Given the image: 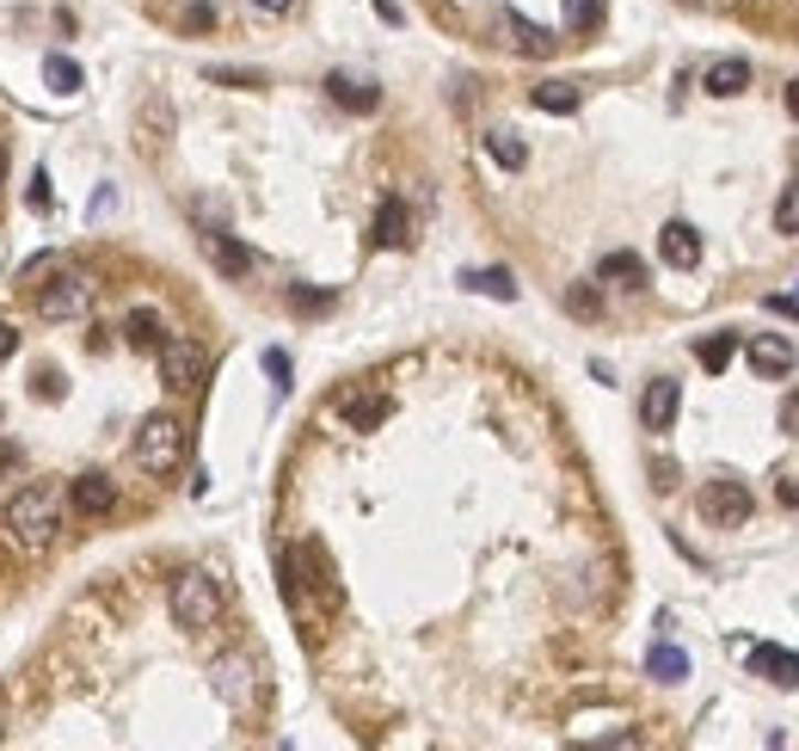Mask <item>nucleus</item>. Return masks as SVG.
<instances>
[{
    "mask_svg": "<svg viewBox=\"0 0 799 751\" xmlns=\"http://www.w3.org/2000/svg\"><path fill=\"white\" fill-rule=\"evenodd\" d=\"M43 74H50V87H56V93H74V87H81V68H74L68 56H50V62H43Z\"/></svg>",
    "mask_w": 799,
    "mask_h": 751,
    "instance_id": "22",
    "label": "nucleus"
},
{
    "mask_svg": "<svg viewBox=\"0 0 799 751\" xmlns=\"http://www.w3.org/2000/svg\"><path fill=\"white\" fill-rule=\"evenodd\" d=\"M179 456H185V425L172 420V413H155V420L142 425V437H136V463H142L148 475H172Z\"/></svg>",
    "mask_w": 799,
    "mask_h": 751,
    "instance_id": "2",
    "label": "nucleus"
},
{
    "mask_svg": "<svg viewBox=\"0 0 799 751\" xmlns=\"http://www.w3.org/2000/svg\"><path fill=\"white\" fill-rule=\"evenodd\" d=\"M375 241L382 246H406V203H382V216H375Z\"/></svg>",
    "mask_w": 799,
    "mask_h": 751,
    "instance_id": "13",
    "label": "nucleus"
},
{
    "mask_svg": "<svg viewBox=\"0 0 799 751\" xmlns=\"http://www.w3.org/2000/svg\"><path fill=\"white\" fill-rule=\"evenodd\" d=\"M677 406H683V389H677V382H664V376H658L652 389H646V401H640V420H646V432H671Z\"/></svg>",
    "mask_w": 799,
    "mask_h": 751,
    "instance_id": "6",
    "label": "nucleus"
},
{
    "mask_svg": "<svg viewBox=\"0 0 799 751\" xmlns=\"http://www.w3.org/2000/svg\"><path fill=\"white\" fill-rule=\"evenodd\" d=\"M695 358L707 363V370H726V363H732V339H701Z\"/></svg>",
    "mask_w": 799,
    "mask_h": 751,
    "instance_id": "25",
    "label": "nucleus"
},
{
    "mask_svg": "<svg viewBox=\"0 0 799 751\" xmlns=\"http://www.w3.org/2000/svg\"><path fill=\"white\" fill-rule=\"evenodd\" d=\"M486 148H492V160H499V167H511V173L523 167V142H516V136L492 130V136H486Z\"/></svg>",
    "mask_w": 799,
    "mask_h": 751,
    "instance_id": "20",
    "label": "nucleus"
},
{
    "mask_svg": "<svg viewBox=\"0 0 799 751\" xmlns=\"http://www.w3.org/2000/svg\"><path fill=\"white\" fill-rule=\"evenodd\" d=\"M160 370H167L172 389H198L203 382V351L191 346V339H172V346L160 351Z\"/></svg>",
    "mask_w": 799,
    "mask_h": 751,
    "instance_id": "5",
    "label": "nucleus"
},
{
    "mask_svg": "<svg viewBox=\"0 0 799 751\" xmlns=\"http://www.w3.org/2000/svg\"><path fill=\"white\" fill-rule=\"evenodd\" d=\"M332 99L351 105V112H375V87H363V81H339L332 74Z\"/></svg>",
    "mask_w": 799,
    "mask_h": 751,
    "instance_id": "16",
    "label": "nucleus"
},
{
    "mask_svg": "<svg viewBox=\"0 0 799 751\" xmlns=\"http://www.w3.org/2000/svg\"><path fill=\"white\" fill-rule=\"evenodd\" d=\"M750 363H757V376H787L793 370V346H787V339H757V346H750Z\"/></svg>",
    "mask_w": 799,
    "mask_h": 751,
    "instance_id": "11",
    "label": "nucleus"
},
{
    "mask_svg": "<svg viewBox=\"0 0 799 751\" xmlns=\"http://www.w3.org/2000/svg\"><path fill=\"white\" fill-rule=\"evenodd\" d=\"M468 289H480V296H499V303H511V296H516L511 272H473V277H468Z\"/></svg>",
    "mask_w": 799,
    "mask_h": 751,
    "instance_id": "18",
    "label": "nucleus"
},
{
    "mask_svg": "<svg viewBox=\"0 0 799 751\" xmlns=\"http://www.w3.org/2000/svg\"><path fill=\"white\" fill-rule=\"evenodd\" d=\"M787 112L799 117V81H793V87H787Z\"/></svg>",
    "mask_w": 799,
    "mask_h": 751,
    "instance_id": "31",
    "label": "nucleus"
},
{
    "mask_svg": "<svg viewBox=\"0 0 799 751\" xmlns=\"http://www.w3.org/2000/svg\"><path fill=\"white\" fill-rule=\"evenodd\" d=\"M258 7H265V13H284V7H289V0H258Z\"/></svg>",
    "mask_w": 799,
    "mask_h": 751,
    "instance_id": "32",
    "label": "nucleus"
},
{
    "mask_svg": "<svg viewBox=\"0 0 799 751\" xmlns=\"http://www.w3.org/2000/svg\"><path fill=\"white\" fill-rule=\"evenodd\" d=\"M658 246H664V260H671L677 272H689V265L701 260V241H695V229H683V222H671V229H664V241H658Z\"/></svg>",
    "mask_w": 799,
    "mask_h": 751,
    "instance_id": "12",
    "label": "nucleus"
},
{
    "mask_svg": "<svg viewBox=\"0 0 799 751\" xmlns=\"http://www.w3.org/2000/svg\"><path fill=\"white\" fill-rule=\"evenodd\" d=\"M56 272H62V260H56V253H43V260H31V265H25V284L38 289L43 277H56Z\"/></svg>",
    "mask_w": 799,
    "mask_h": 751,
    "instance_id": "27",
    "label": "nucleus"
},
{
    "mask_svg": "<svg viewBox=\"0 0 799 751\" xmlns=\"http://www.w3.org/2000/svg\"><path fill=\"white\" fill-rule=\"evenodd\" d=\"M701 511H707L714 523H726V530H732V523H744V518H750V493H744L738 480H714V487L701 493Z\"/></svg>",
    "mask_w": 799,
    "mask_h": 751,
    "instance_id": "4",
    "label": "nucleus"
},
{
    "mask_svg": "<svg viewBox=\"0 0 799 751\" xmlns=\"http://www.w3.org/2000/svg\"><path fill=\"white\" fill-rule=\"evenodd\" d=\"M7 523H13V542H25V549H43V542H56L62 530V506L50 487H25L7 506Z\"/></svg>",
    "mask_w": 799,
    "mask_h": 751,
    "instance_id": "1",
    "label": "nucleus"
},
{
    "mask_svg": "<svg viewBox=\"0 0 799 751\" xmlns=\"http://www.w3.org/2000/svg\"><path fill=\"white\" fill-rule=\"evenodd\" d=\"M172 616L185 622V628H210V622H222V592H215V579L210 573L172 579Z\"/></svg>",
    "mask_w": 799,
    "mask_h": 751,
    "instance_id": "3",
    "label": "nucleus"
},
{
    "mask_svg": "<svg viewBox=\"0 0 799 751\" xmlns=\"http://www.w3.org/2000/svg\"><path fill=\"white\" fill-rule=\"evenodd\" d=\"M222 690L234 696V702H246V696L258 690V678H253V665L241 659V653H234V659H222Z\"/></svg>",
    "mask_w": 799,
    "mask_h": 751,
    "instance_id": "14",
    "label": "nucleus"
},
{
    "mask_svg": "<svg viewBox=\"0 0 799 751\" xmlns=\"http://www.w3.org/2000/svg\"><path fill=\"white\" fill-rule=\"evenodd\" d=\"M781 425H787V432H799V394H793V401L781 406Z\"/></svg>",
    "mask_w": 799,
    "mask_h": 751,
    "instance_id": "28",
    "label": "nucleus"
},
{
    "mask_svg": "<svg viewBox=\"0 0 799 751\" xmlns=\"http://www.w3.org/2000/svg\"><path fill=\"white\" fill-rule=\"evenodd\" d=\"M750 671H763L769 684H799V653H787V647H757V653H750Z\"/></svg>",
    "mask_w": 799,
    "mask_h": 751,
    "instance_id": "9",
    "label": "nucleus"
},
{
    "mask_svg": "<svg viewBox=\"0 0 799 751\" xmlns=\"http://www.w3.org/2000/svg\"><path fill=\"white\" fill-rule=\"evenodd\" d=\"M652 678H664V684L689 678V659H683L677 647H658V653H652Z\"/></svg>",
    "mask_w": 799,
    "mask_h": 751,
    "instance_id": "19",
    "label": "nucleus"
},
{
    "mask_svg": "<svg viewBox=\"0 0 799 751\" xmlns=\"http://www.w3.org/2000/svg\"><path fill=\"white\" fill-rule=\"evenodd\" d=\"M203 246H210L215 272H228V277H246V272H253V253H246L241 241H228V234H210Z\"/></svg>",
    "mask_w": 799,
    "mask_h": 751,
    "instance_id": "10",
    "label": "nucleus"
},
{
    "mask_svg": "<svg viewBox=\"0 0 799 751\" xmlns=\"http://www.w3.org/2000/svg\"><path fill=\"white\" fill-rule=\"evenodd\" d=\"M81 303H86L81 277H62V284H38V315H43V320H68Z\"/></svg>",
    "mask_w": 799,
    "mask_h": 751,
    "instance_id": "7",
    "label": "nucleus"
},
{
    "mask_svg": "<svg viewBox=\"0 0 799 751\" xmlns=\"http://www.w3.org/2000/svg\"><path fill=\"white\" fill-rule=\"evenodd\" d=\"M603 19V0H566V25H578V31H590Z\"/></svg>",
    "mask_w": 799,
    "mask_h": 751,
    "instance_id": "24",
    "label": "nucleus"
},
{
    "mask_svg": "<svg viewBox=\"0 0 799 751\" xmlns=\"http://www.w3.org/2000/svg\"><path fill=\"white\" fill-rule=\"evenodd\" d=\"M744 81H750V68H744V62H714V68H707V93H720V99H726V93H738Z\"/></svg>",
    "mask_w": 799,
    "mask_h": 751,
    "instance_id": "15",
    "label": "nucleus"
},
{
    "mask_svg": "<svg viewBox=\"0 0 799 751\" xmlns=\"http://www.w3.org/2000/svg\"><path fill=\"white\" fill-rule=\"evenodd\" d=\"M0 186H7V148H0Z\"/></svg>",
    "mask_w": 799,
    "mask_h": 751,
    "instance_id": "33",
    "label": "nucleus"
},
{
    "mask_svg": "<svg viewBox=\"0 0 799 751\" xmlns=\"http://www.w3.org/2000/svg\"><path fill=\"white\" fill-rule=\"evenodd\" d=\"M535 105H542V112H572L578 93H572L566 81H547V87H535Z\"/></svg>",
    "mask_w": 799,
    "mask_h": 751,
    "instance_id": "21",
    "label": "nucleus"
},
{
    "mask_svg": "<svg viewBox=\"0 0 799 751\" xmlns=\"http://www.w3.org/2000/svg\"><path fill=\"white\" fill-rule=\"evenodd\" d=\"M13 346H19V339H13V327H0V363L13 358Z\"/></svg>",
    "mask_w": 799,
    "mask_h": 751,
    "instance_id": "29",
    "label": "nucleus"
},
{
    "mask_svg": "<svg viewBox=\"0 0 799 751\" xmlns=\"http://www.w3.org/2000/svg\"><path fill=\"white\" fill-rule=\"evenodd\" d=\"M603 277H609V284H646V265L633 260V253H609V260H603Z\"/></svg>",
    "mask_w": 799,
    "mask_h": 751,
    "instance_id": "17",
    "label": "nucleus"
},
{
    "mask_svg": "<svg viewBox=\"0 0 799 751\" xmlns=\"http://www.w3.org/2000/svg\"><path fill=\"white\" fill-rule=\"evenodd\" d=\"M566 308H572V315H585V320H590L603 303H597V289H590V284H578V289H566Z\"/></svg>",
    "mask_w": 799,
    "mask_h": 751,
    "instance_id": "26",
    "label": "nucleus"
},
{
    "mask_svg": "<svg viewBox=\"0 0 799 751\" xmlns=\"http://www.w3.org/2000/svg\"><path fill=\"white\" fill-rule=\"evenodd\" d=\"M7 468H19V449L13 444H0V475H7Z\"/></svg>",
    "mask_w": 799,
    "mask_h": 751,
    "instance_id": "30",
    "label": "nucleus"
},
{
    "mask_svg": "<svg viewBox=\"0 0 799 751\" xmlns=\"http://www.w3.org/2000/svg\"><path fill=\"white\" fill-rule=\"evenodd\" d=\"M68 493H74V511H81V518H105V511L117 506V487L105 475H81Z\"/></svg>",
    "mask_w": 799,
    "mask_h": 751,
    "instance_id": "8",
    "label": "nucleus"
},
{
    "mask_svg": "<svg viewBox=\"0 0 799 751\" xmlns=\"http://www.w3.org/2000/svg\"><path fill=\"white\" fill-rule=\"evenodd\" d=\"M775 229H781V234H799V186L781 191V203H775Z\"/></svg>",
    "mask_w": 799,
    "mask_h": 751,
    "instance_id": "23",
    "label": "nucleus"
}]
</instances>
